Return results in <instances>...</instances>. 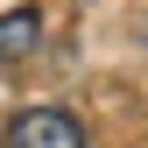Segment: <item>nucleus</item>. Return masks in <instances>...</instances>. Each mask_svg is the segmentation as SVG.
Wrapping results in <instances>:
<instances>
[{
	"label": "nucleus",
	"mask_w": 148,
	"mask_h": 148,
	"mask_svg": "<svg viewBox=\"0 0 148 148\" xmlns=\"http://www.w3.org/2000/svg\"><path fill=\"white\" fill-rule=\"evenodd\" d=\"M7 148H85V120L64 106H21L7 120Z\"/></svg>",
	"instance_id": "nucleus-1"
},
{
	"label": "nucleus",
	"mask_w": 148,
	"mask_h": 148,
	"mask_svg": "<svg viewBox=\"0 0 148 148\" xmlns=\"http://www.w3.org/2000/svg\"><path fill=\"white\" fill-rule=\"evenodd\" d=\"M35 42H42V21H35V7H7V14H0V71H7V64H21Z\"/></svg>",
	"instance_id": "nucleus-2"
}]
</instances>
